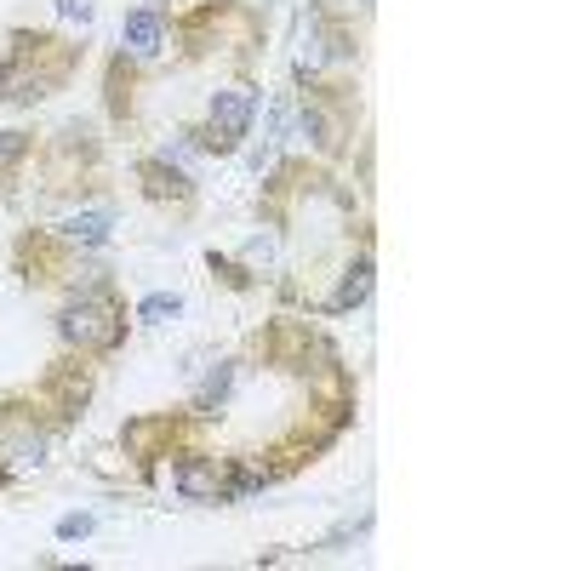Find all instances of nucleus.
<instances>
[{
    "mask_svg": "<svg viewBox=\"0 0 571 571\" xmlns=\"http://www.w3.org/2000/svg\"><path fill=\"white\" fill-rule=\"evenodd\" d=\"M57 332H64L69 343H81V349H109L120 337V320L103 303H69L64 315H57Z\"/></svg>",
    "mask_w": 571,
    "mask_h": 571,
    "instance_id": "nucleus-1",
    "label": "nucleus"
},
{
    "mask_svg": "<svg viewBox=\"0 0 571 571\" xmlns=\"http://www.w3.org/2000/svg\"><path fill=\"white\" fill-rule=\"evenodd\" d=\"M252 109H257V91H218L212 98V137L206 143H235V137H246V126H252Z\"/></svg>",
    "mask_w": 571,
    "mask_h": 571,
    "instance_id": "nucleus-2",
    "label": "nucleus"
},
{
    "mask_svg": "<svg viewBox=\"0 0 571 571\" xmlns=\"http://www.w3.org/2000/svg\"><path fill=\"white\" fill-rule=\"evenodd\" d=\"M172 480L183 497H235V474H223L218 463H183Z\"/></svg>",
    "mask_w": 571,
    "mask_h": 571,
    "instance_id": "nucleus-3",
    "label": "nucleus"
},
{
    "mask_svg": "<svg viewBox=\"0 0 571 571\" xmlns=\"http://www.w3.org/2000/svg\"><path fill=\"white\" fill-rule=\"evenodd\" d=\"M120 35H126V52H132V57H154V52H160V18H154L149 6L132 12Z\"/></svg>",
    "mask_w": 571,
    "mask_h": 571,
    "instance_id": "nucleus-4",
    "label": "nucleus"
},
{
    "mask_svg": "<svg viewBox=\"0 0 571 571\" xmlns=\"http://www.w3.org/2000/svg\"><path fill=\"white\" fill-rule=\"evenodd\" d=\"M64 235H69V240H86V246H103V240H109V218H103V212H81V218H64Z\"/></svg>",
    "mask_w": 571,
    "mask_h": 571,
    "instance_id": "nucleus-5",
    "label": "nucleus"
},
{
    "mask_svg": "<svg viewBox=\"0 0 571 571\" xmlns=\"http://www.w3.org/2000/svg\"><path fill=\"white\" fill-rule=\"evenodd\" d=\"M366 291H372V264H366V257H360V264L349 269V281L337 286V298H332V308H354V303H366Z\"/></svg>",
    "mask_w": 571,
    "mask_h": 571,
    "instance_id": "nucleus-6",
    "label": "nucleus"
},
{
    "mask_svg": "<svg viewBox=\"0 0 571 571\" xmlns=\"http://www.w3.org/2000/svg\"><path fill=\"white\" fill-rule=\"evenodd\" d=\"M177 298H166V291H154V298H143V308H137V315H143V320H166V315H177Z\"/></svg>",
    "mask_w": 571,
    "mask_h": 571,
    "instance_id": "nucleus-7",
    "label": "nucleus"
},
{
    "mask_svg": "<svg viewBox=\"0 0 571 571\" xmlns=\"http://www.w3.org/2000/svg\"><path fill=\"white\" fill-rule=\"evenodd\" d=\"M223 394H229V372H223V366H218V377H212L206 389H200V411H212V406H218Z\"/></svg>",
    "mask_w": 571,
    "mask_h": 571,
    "instance_id": "nucleus-8",
    "label": "nucleus"
},
{
    "mask_svg": "<svg viewBox=\"0 0 571 571\" xmlns=\"http://www.w3.org/2000/svg\"><path fill=\"white\" fill-rule=\"evenodd\" d=\"M91 532V515H69V520H57V537H64V543H69V537H86Z\"/></svg>",
    "mask_w": 571,
    "mask_h": 571,
    "instance_id": "nucleus-9",
    "label": "nucleus"
},
{
    "mask_svg": "<svg viewBox=\"0 0 571 571\" xmlns=\"http://www.w3.org/2000/svg\"><path fill=\"white\" fill-rule=\"evenodd\" d=\"M57 12H64L69 23H86L91 18V0H57Z\"/></svg>",
    "mask_w": 571,
    "mask_h": 571,
    "instance_id": "nucleus-10",
    "label": "nucleus"
},
{
    "mask_svg": "<svg viewBox=\"0 0 571 571\" xmlns=\"http://www.w3.org/2000/svg\"><path fill=\"white\" fill-rule=\"evenodd\" d=\"M18 154H23V137H18V132H0V166L18 160Z\"/></svg>",
    "mask_w": 571,
    "mask_h": 571,
    "instance_id": "nucleus-11",
    "label": "nucleus"
}]
</instances>
